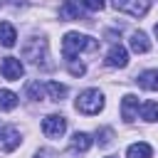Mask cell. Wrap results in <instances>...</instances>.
<instances>
[{
  "label": "cell",
  "instance_id": "1",
  "mask_svg": "<svg viewBox=\"0 0 158 158\" xmlns=\"http://www.w3.org/2000/svg\"><path fill=\"white\" fill-rule=\"evenodd\" d=\"M99 49V40L89 37V35H79V32H67L62 40V54L67 62H72L79 52H96Z\"/></svg>",
  "mask_w": 158,
  "mask_h": 158
},
{
  "label": "cell",
  "instance_id": "2",
  "mask_svg": "<svg viewBox=\"0 0 158 158\" xmlns=\"http://www.w3.org/2000/svg\"><path fill=\"white\" fill-rule=\"evenodd\" d=\"M101 109H104V94L99 89H84L77 96V111H81L86 116H94Z\"/></svg>",
  "mask_w": 158,
  "mask_h": 158
},
{
  "label": "cell",
  "instance_id": "3",
  "mask_svg": "<svg viewBox=\"0 0 158 158\" xmlns=\"http://www.w3.org/2000/svg\"><path fill=\"white\" fill-rule=\"evenodd\" d=\"M22 57L25 59H30L32 64H37V67H44V69H49L52 64L47 62L49 59V54H47V40H30L25 47H22Z\"/></svg>",
  "mask_w": 158,
  "mask_h": 158
},
{
  "label": "cell",
  "instance_id": "4",
  "mask_svg": "<svg viewBox=\"0 0 158 158\" xmlns=\"http://www.w3.org/2000/svg\"><path fill=\"white\" fill-rule=\"evenodd\" d=\"M42 131L47 138H62L64 131H67V118L59 116V114H49L42 118Z\"/></svg>",
  "mask_w": 158,
  "mask_h": 158
},
{
  "label": "cell",
  "instance_id": "5",
  "mask_svg": "<svg viewBox=\"0 0 158 158\" xmlns=\"http://www.w3.org/2000/svg\"><path fill=\"white\" fill-rule=\"evenodd\" d=\"M114 7L131 17H143L148 12V0H114Z\"/></svg>",
  "mask_w": 158,
  "mask_h": 158
},
{
  "label": "cell",
  "instance_id": "6",
  "mask_svg": "<svg viewBox=\"0 0 158 158\" xmlns=\"http://www.w3.org/2000/svg\"><path fill=\"white\" fill-rule=\"evenodd\" d=\"M0 74L5 79H10V81H20L22 74H25V67H22V62L17 57H5L2 64H0Z\"/></svg>",
  "mask_w": 158,
  "mask_h": 158
},
{
  "label": "cell",
  "instance_id": "7",
  "mask_svg": "<svg viewBox=\"0 0 158 158\" xmlns=\"http://www.w3.org/2000/svg\"><path fill=\"white\" fill-rule=\"evenodd\" d=\"M17 146H20V131L12 128V126L0 123V151L10 153V151H15Z\"/></svg>",
  "mask_w": 158,
  "mask_h": 158
},
{
  "label": "cell",
  "instance_id": "8",
  "mask_svg": "<svg viewBox=\"0 0 158 158\" xmlns=\"http://www.w3.org/2000/svg\"><path fill=\"white\" fill-rule=\"evenodd\" d=\"M59 17L62 20H81L84 17V2L81 0H64V5L59 7Z\"/></svg>",
  "mask_w": 158,
  "mask_h": 158
},
{
  "label": "cell",
  "instance_id": "9",
  "mask_svg": "<svg viewBox=\"0 0 158 158\" xmlns=\"http://www.w3.org/2000/svg\"><path fill=\"white\" fill-rule=\"evenodd\" d=\"M138 96H133V94H126L123 99H121V116H123V121L126 123H131L136 116H138Z\"/></svg>",
  "mask_w": 158,
  "mask_h": 158
},
{
  "label": "cell",
  "instance_id": "10",
  "mask_svg": "<svg viewBox=\"0 0 158 158\" xmlns=\"http://www.w3.org/2000/svg\"><path fill=\"white\" fill-rule=\"evenodd\" d=\"M106 64H109V67H116V69H123V67L128 64V52H126L121 44H114V47L109 49V54H106Z\"/></svg>",
  "mask_w": 158,
  "mask_h": 158
},
{
  "label": "cell",
  "instance_id": "11",
  "mask_svg": "<svg viewBox=\"0 0 158 158\" xmlns=\"http://www.w3.org/2000/svg\"><path fill=\"white\" fill-rule=\"evenodd\" d=\"M138 86L141 89H148V91H158V69H146L136 77Z\"/></svg>",
  "mask_w": 158,
  "mask_h": 158
},
{
  "label": "cell",
  "instance_id": "12",
  "mask_svg": "<svg viewBox=\"0 0 158 158\" xmlns=\"http://www.w3.org/2000/svg\"><path fill=\"white\" fill-rule=\"evenodd\" d=\"M128 47L133 49V52H138V54H146L148 49H151V40L146 37V32H133L131 35V40H128Z\"/></svg>",
  "mask_w": 158,
  "mask_h": 158
},
{
  "label": "cell",
  "instance_id": "13",
  "mask_svg": "<svg viewBox=\"0 0 158 158\" xmlns=\"http://www.w3.org/2000/svg\"><path fill=\"white\" fill-rule=\"evenodd\" d=\"M91 143H94V141H91V136H89V133H84V131H77V133L72 136V143H69V146H72V151L86 153V151L91 148Z\"/></svg>",
  "mask_w": 158,
  "mask_h": 158
},
{
  "label": "cell",
  "instance_id": "14",
  "mask_svg": "<svg viewBox=\"0 0 158 158\" xmlns=\"http://www.w3.org/2000/svg\"><path fill=\"white\" fill-rule=\"evenodd\" d=\"M17 42V32L10 22H0V44L2 47H15Z\"/></svg>",
  "mask_w": 158,
  "mask_h": 158
},
{
  "label": "cell",
  "instance_id": "15",
  "mask_svg": "<svg viewBox=\"0 0 158 158\" xmlns=\"http://www.w3.org/2000/svg\"><path fill=\"white\" fill-rule=\"evenodd\" d=\"M153 156V148L148 146V143H131L128 146V151H126V158H151Z\"/></svg>",
  "mask_w": 158,
  "mask_h": 158
},
{
  "label": "cell",
  "instance_id": "16",
  "mask_svg": "<svg viewBox=\"0 0 158 158\" xmlns=\"http://www.w3.org/2000/svg\"><path fill=\"white\" fill-rule=\"evenodd\" d=\"M17 94L10 91V89H0V111H12L17 106Z\"/></svg>",
  "mask_w": 158,
  "mask_h": 158
},
{
  "label": "cell",
  "instance_id": "17",
  "mask_svg": "<svg viewBox=\"0 0 158 158\" xmlns=\"http://www.w3.org/2000/svg\"><path fill=\"white\" fill-rule=\"evenodd\" d=\"M44 91L49 94L52 101H62V99L67 96V86L59 84V81H47V84H44Z\"/></svg>",
  "mask_w": 158,
  "mask_h": 158
},
{
  "label": "cell",
  "instance_id": "18",
  "mask_svg": "<svg viewBox=\"0 0 158 158\" xmlns=\"http://www.w3.org/2000/svg\"><path fill=\"white\" fill-rule=\"evenodd\" d=\"M143 121H158V101H143L138 106Z\"/></svg>",
  "mask_w": 158,
  "mask_h": 158
},
{
  "label": "cell",
  "instance_id": "19",
  "mask_svg": "<svg viewBox=\"0 0 158 158\" xmlns=\"http://www.w3.org/2000/svg\"><path fill=\"white\" fill-rule=\"evenodd\" d=\"M25 94H27L32 101H42V99H44V86H42L40 81H30L27 89H25Z\"/></svg>",
  "mask_w": 158,
  "mask_h": 158
},
{
  "label": "cell",
  "instance_id": "20",
  "mask_svg": "<svg viewBox=\"0 0 158 158\" xmlns=\"http://www.w3.org/2000/svg\"><path fill=\"white\" fill-rule=\"evenodd\" d=\"M67 64H69V74H72V77H81V74L86 72V67H84L81 62H77V59H72V62H67Z\"/></svg>",
  "mask_w": 158,
  "mask_h": 158
},
{
  "label": "cell",
  "instance_id": "21",
  "mask_svg": "<svg viewBox=\"0 0 158 158\" xmlns=\"http://www.w3.org/2000/svg\"><path fill=\"white\" fill-rule=\"evenodd\" d=\"M81 2H84L86 10H94V12H99V10L106 7V0H81Z\"/></svg>",
  "mask_w": 158,
  "mask_h": 158
},
{
  "label": "cell",
  "instance_id": "22",
  "mask_svg": "<svg viewBox=\"0 0 158 158\" xmlns=\"http://www.w3.org/2000/svg\"><path fill=\"white\" fill-rule=\"evenodd\" d=\"M99 136H101V141H99L101 146H109V143H111V128H104Z\"/></svg>",
  "mask_w": 158,
  "mask_h": 158
},
{
  "label": "cell",
  "instance_id": "23",
  "mask_svg": "<svg viewBox=\"0 0 158 158\" xmlns=\"http://www.w3.org/2000/svg\"><path fill=\"white\" fill-rule=\"evenodd\" d=\"M156 37H158V25H156Z\"/></svg>",
  "mask_w": 158,
  "mask_h": 158
}]
</instances>
